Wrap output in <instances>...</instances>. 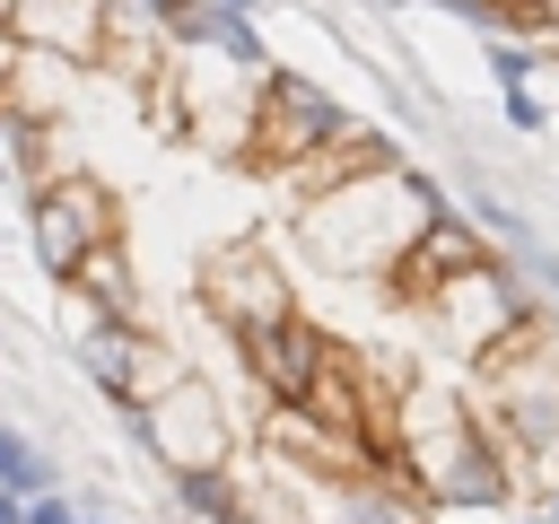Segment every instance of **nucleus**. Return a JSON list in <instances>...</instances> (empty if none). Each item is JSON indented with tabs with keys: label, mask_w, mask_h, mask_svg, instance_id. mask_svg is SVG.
Wrapping results in <instances>:
<instances>
[{
	"label": "nucleus",
	"mask_w": 559,
	"mask_h": 524,
	"mask_svg": "<svg viewBox=\"0 0 559 524\" xmlns=\"http://www.w3.org/2000/svg\"><path fill=\"white\" fill-rule=\"evenodd\" d=\"M384 489L419 498L428 524L507 515L515 489H524V463L472 419L454 376H411V393L393 402V472H384Z\"/></svg>",
	"instance_id": "obj_1"
},
{
	"label": "nucleus",
	"mask_w": 559,
	"mask_h": 524,
	"mask_svg": "<svg viewBox=\"0 0 559 524\" xmlns=\"http://www.w3.org/2000/svg\"><path fill=\"white\" fill-rule=\"evenodd\" d=\"M445 210H454V201H445L419 166H393V175H367V183H341V192L306 201V210H297V245L314 253V271L384 288V279L402 271V253H411Z\"/></svg>",
	"instance_id": "obj_2"
},
{
	"label": "nucleus",
	"mask_w": 559,
	"mask_h": 524,
	"mask_svg": "<svg viewBox=\"0 0 559 524\" xmlns=\"http://www.w3.org/2000/svg\"><path fill=\"white\" fill-rule=\"evenodd\" d=\"M463 402H472V419H480L524 472L559 463V314L533 306V314L463 376Z\"/></svg>",
	"instance_id": "obj_3"
},
{
	"label": "nucleus",
	"mask_w": 559,
	"mask_h": 524,
	"mask_svg": "<svg viewBox=\"0 0 559 524\" xmlns=\"http://www.w3.org/2000/svg\"><path fill=\"white\" fill-rule=\"evenodd\" d=\"M17 210H26V253H35V271H44L52 288H70L79 262L122 236V201H114L96 175H79V166L35 175V192H26Z\"/></svg>",
	"instance_id": "obj_4"
},
{
	"label": "nucleus",
	"mask_w": 559,
	"mask_h": 524,
	"mask_svg": "<svg viewBox=\"0 0 559 524\" xmlns=\"http://www.w3.org/2000/svg\"><path fill=\"white\" fill-rule=\"evenodd\" d=\"M358 131V114L332 96V87H314V79H297L288 61H271V79L253 87V122H245V157L262 166V175H288V166H306V157H323V148H341Z\"/></svg>",
	"instance_id": "obj_5"
},
{
	"label": "nucleus",
	"mask_w": 559,
	"mask_h": 524,
	"mask_svg": "<svg viewBox=\"0 0 559 524\" xmlns=\"http://www.w3.org/2000/svg\"><path fill=\"white\" fill-rule=\"evenodd\" d=\"M419 323H428V341H437V358H454V367H480L524 314H533V297L515 288V271L498 262V253H480L472 271H454L445 288H428L419 306H411Z\"/></svg>",
	"instance_id": "obj_6"
},
{
	"label": "nucleus",
	"mask_w": 559,
	"mask_h": 524,
	"mask_svg": "<svg viewBox=\"0 0 559 524\" xmlns=\"http://www.w3.org/2000/svg\"><path fill=\"white\" fill-rule=\"evenodd\" d=\"M122 437L157 463V472H210V463H236V419L218 402L210 376H183L175 393H157L148 410H122Z\"/></svg>",
	"instance_id": "obj_7"
},
{
	"label": "nucleus",
	"mask_w": 559,
	"mask_h": 524,
	"mask_svg": "<svg viewBox=\"0 0 559 524\" xmlns=\"http://www.w3.org/2000/svg\"><path fill=\"white\" fill-rule=\"evenodd\" d=\"M192 297L210 306V323H218L227 341L297 314V288H288L280 253H271L262 236H227V245H210V253H201V271H192Z\"/></svg>",
	"instance_id": "obj_8"
},
{
	"label": "nucleus",
	"mask_w": 559,
	"mask_h": 524,
	"mask_svg": "<svg viewBox=\"0 0 559 524\" xmlns=\"http://www.w3.org/2000/svg\"><path fill=\"white\" fill-rule=\"evenodd\" d=\"M79 376L114 402V419L122 410H148L157 393H175L192 367L175 358V341L157 332V323H96V314H79Z\"/></svg>",
	"instance_id": "obj_9"
},
{
	"label": "nucleus",
	"mask_w": 559,
	"mask_h": 524,
	"mask_svg": "<svg viewBox=\"0 0 559 524\" xmlns=\"http://www.w3.org/2000/svg\"><path fill=\"white\" fill-rule=\"evenodd\" d=\"M323 349H332V332L297 306L288 323H262V332H236V358H245V376H253V393L271 402V410H297L306 393H314V367H323Z\"/></svg>",
	"instance_id": "obj_10"
},
{
	"label": "nucleus",
	"mask_w": 559,
	"mask_h": 524,
	"mask_svg": "<svg viewBox=\"0 0 559 524\" xmlns=\"http://www.w3.org/2000/svg\"><path fill=\"white\" fill-rule=\"evenodd\" d=\"M0 26L26 52H52L70 70H96V0H0Z\"/></svg>",
	"instance_id": "obj_11"
},
{
	"label": "nucleus",
	"mask_w": 559,
	"mask_h": 524,
	"mask_svg": "<svg viewBox=\"0 0 559 524\" xmlns=\"http://www.w3.org/2000/svg\"><path fill=\"white\" fill-rule=\"evenodd\" d=\"M480 253H489V245L472 236V218H463V210H445V218H437V227L402 253V271L384 279V297H393V306H419V297H428V288H445L454 271H472Z\"/></svg>",
	"instance_id": "obj_12"
},
{
	"label": "nucleus",
	"mask_w": 559,
	"mask_h": 524,
	"mask_svg": "<svg viewBox=\"0 0 559 524\" xmlns=\"http://www.w3.org/2000/svg\"><path fill=\"white\" fill-rule=\"evenodd\" d=\"M70 297H79L96 323H148V306H140V271H131V245H122V236H114V245H96V253L79 262Z\"/></svg>",
	"instance_id": "obj_13"
},
{
	"label": "nucleus",
	"mask_w": 559,
	"mask_h": 524,
	"mask_svg": "<svg viewBox=\"0 0 559 524\" xmlns=\"http://www.w3.org/2000/svg\"><path fill=\"white\" fill-rule=\"evenodd\" d=\"M166 507L183 524H253V489L236 463H210V472H166Z\"/></svg>",
	"instance_id": "obj_14"
},
{
	"label": "nucleus",
	"mask_w": 559,
	"mask_h": 524,
	"mask_svg": "<svg viewBox=\"0 0 559 524\" xmlns=\"http://www.w3.org/2000/svg\"><path fill=\"white\" fill-rule=\"evenodd\" d=\"M70 79H79L70 61H52V52H26V44H17V61H9V79H0V105H9L17 122H35V131H44V122L70 105Z\"/></svg>",
	"instance_id": "obj_15"
},
{
	"label": "nucleus",
	"mask_w": 559,
	"mask_h": 524,
	"mask_svg": "<svg viewBox=\"0 0 559 524\" xmlns=\"http://www.w3.org/2000/svg\"><path fill=\"white\" fill-rule=\"evenodd\" d=\"M323 498V524H428L419 498L384 489V480H349V489H314Z\"/></svg>",
	"instance_id": "obj_16"
},
{
	"label": "nucleus",
	"mask_w": 559,
	"mask_h": 524,
	"mask_svg": "<svg viewBox=\"0 0 559 524\" xmlns=\"http://www.w3.org/2000/svg\"><path fill=\"white\" fill-rule=\"evenodd\" d=\"M0 489L9 498H61V463L26 428H9V419H0Z\"/></svg>",
	"instance_id": "obj_17"
},
{
	"label": "nucleus",
	"mask_w": 559,
	"mask_h": 524,
	"mask_svg": "<svg viewBox=\"0 0 559 524\" xmlns=\"http://www.w3.org/2000/svg\"><path fill=\"white\" fill-rule=\"evenodd\" d=\"M35 166H44V131H35V122H17V114L0 105V183H9L17 201L35 192Z\"/></svg>",
	"instance_id": "obj_18"
},
{
	"label": "nucleus",
	"mask_w": 559,
	"mask_h": 524,
	"mask_svg": "<svg viewBox=\"0 0 559 524\" xmlns=\"http://www.w3.org/2000/svg\"><path fill=\"white\" fill-rule=\"evenodd\" d=\"M480 61H489L498 96H507V87H533V70H542V52H533V44H515V35H480Z\"/></svg>",
	"instance_id": "obj_19"
},
{
	"label": "nucleus",
	"mask_w": 559,
	"mask_h": 524,
	"mask_svg": "<svg viewBox=\"0 0 559 524\" xmlns=\"http://www.w3.org/2000/svg\"><path fill=\"white\" fill-rule=\"evenodd\" d=\"M498 114H507V131H524V140H533V131L550 122V105H542L533 87H507V96H498Z\"/></svg>",
	"instance_id": "obj_20"
},
{
	"label": "nucleus",
	"mask_w": 559,
	"mask_h": 524,
	"mask_svg": "<svg viewBox=\"0 0 559 524\" xmlns=\"http://www.w3.org/2000/svg\"><path fill=\"white\" fill-rule=\"evenodd\" d=\"M26 524H79V498H26Z\"/></svg>",
	"instance_id": "obj_21"
},
{
	"label": "nucleus",
	"mask_w": 559,
	"mask_h": 524,
	"mask_svg": "<svg viewBox=\"0 0 559 524\" xmlns=\"http://www.w3.org/2000/svg\"><path fill=\"white\" fill-rule=\"evenodd\" d=\"M0 524H26V498H9V489H0Z\"/></svg>",
	"instance_id": "obj_22"
},
{
	"label": "nucleus",
	"mask_w": 559,
	"mask_h": 524,
	"mask_svg": "<svg viewBox=\"0 0 559 524\" xmlns=\"http://www.w3.org/2000/svg\"><path fill=\"white\" fill-rule=\"evenodd\" d=\"M367 9H376V17H402V9H411V0H367Z\"/></svg>",
	"instance_id": "obj_23"
},
{
	"label": "nucleus",
	"mask_w": 559,
	"mask_h": 524,
	"mask_svg": "<svg viewBox=\"0 0 559 524\" xmlns=\"http://www.w3.org/2000/svg\"><path fill=\"white\" fill-rule=\"evenodd\" d=\"M533 515H550V524H559V480H550V498H542V507H533Z\"/></svg>",
	"instance_id": "obj_24"
},
{
	"label": "nucleus",
	"mask_w": 559,
	"mask_h": 524,
	"mask_svg": "<svg viewBox=\"0 0 559 524\" xmlns=\"http://www.w3.org/2000/svg\"><path fill=\"white\" fill-rule=\"evenodd\" d=\"M79 524H114V515H105V507H79Z\"/></svg>",
	"instance_id": "obj_25"
}]
</instances>
